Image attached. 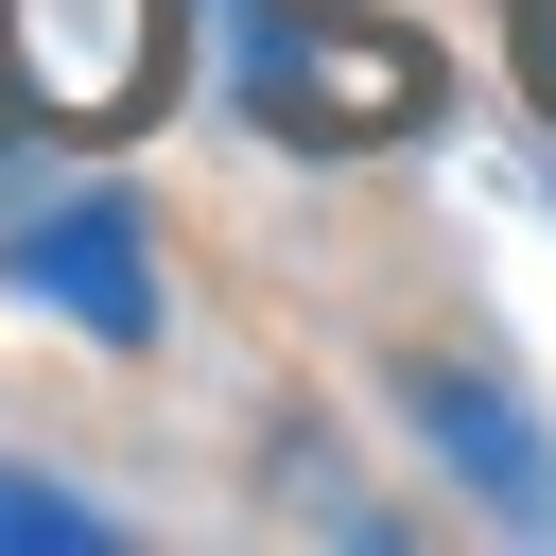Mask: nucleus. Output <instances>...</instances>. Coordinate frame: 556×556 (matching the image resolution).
<instances>
[{"instance_id":"423d86ee","label":"nucleus","mask_w":556,"mask_h":556,"mask_svg":"<svg viewBox=\"0 0 556 556\" xmlns=\"http://www.w3.org/2000/svg\"><path fill=\"white\" fill-rule=\"evenodd\" d=\"M504 17H521V87L556 104V0H504Z\"/></svg>"},{"instance_id":"f03ea898","label":"nucleus","mask_w":556,"mask_h":556,"mask_svg":"<svg viewBox=\"0 0 556 556\" xmlns=\"http://www.w3.org/2000/svg\"><path fill=\"white\" fill-rule=\"evenodd\" d=\"M434 104V52L417 35H382V17H261V122L278 139H400Z\"/></svg>"},{"instance_id":"7ed1b4c3","label":"nucleus","mask_w":556,"mask_h":556,"mask_svg":"<svg viewBox=\"0 0 556 556\" xmlns=\"http://www.w3.org/2000/svg\"><path fill=\"white\" fill-rule=\"evenodd\" d=\"M400 417L434 434V469H452L504 539H556V434H539L486 365H434V348H417V365H400Z\"/></svg>"},{"instance_id":"20e7f679","label":"nucleus","mask_w":556,"mask_h":556,"mask_svg":"<svg viewBox=\"0 0 556 556\" xmlns=\"http://www.w3.org/2000/svg\"><path fill=\"white\" fill-rule=\"evenodd\" d=\"M0 278H17L35 313H70L87 348H156V261H139V208H122V191L35 208V226L0 243Z\"/></svg>"},{"instance_id":"39448f33","label":"nucleus","mask_w":556,"mask_h":556,"mask_svg":"<svg viewBox=\"0 0 556 556\" xmlns=\"http://www.w3.org/2000/svg\"><path fill=\"white\" fill-rule=\"evenodd\" d=\"M17 539H35V556H104V504L52 486V469H0V556H17Z\"/></svg>"},{"instance_id":"f257e3e1","label":"nucleus","mask_w":556,"mask_h":556,"mask_svg":"<svg viewBox=\"0 0 556 556\" xmlns=\"http://www.w3.org/2000/svg\"><path fill=\"white\" fill-rule=\"evenodd\" d=\"M0 87L70 139H104L174 87V0H0Z\"/></svg>"}]
</instances>
